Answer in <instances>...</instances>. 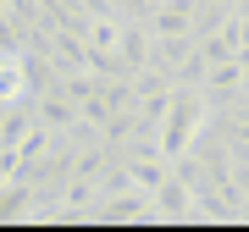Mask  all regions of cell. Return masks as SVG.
I'll use <instances>...</instances> for the list:
<instances>
[{
  "mask_svg": "<svg viewBox=\"0 0 249 232\" xmlns=\"http://www.w3.org/2000/svg\"><path fill=\"white\" fill-rule=\"evenodd\" d=\"M211 127V99L205 94H194L183 83L178 94H172V111H166V122H160V149H166V161L178 166L188 149H194V138Z\"/></svg>",
  "mask_w": 249,
  "mask_h": 232,
  "instance_id": "cell-1",
  "label": "cell"
},
{
  "mask_svg": "<svg viewBox=\"0 0 249 232\" xmlns=\"http://www.w3.org/2000/svg\"><path fill=\"white\" fill-rule=\"evenodd\" d=\"M144 194H150V188H144ZM144 194H127V188H122V194H111L106 205H100V221H150L155 205H150Z\"/></svg>",
  "mask_w": 249,
  "mask_h": 232,
  "instance_id": "cell-2",
  "label": "cell"
},
{
  "mask_svg": "<svg viewBox=\"0 0 249 232\" xmlns=\"http://www.w3.org/2000/svg\"><path fill=\"white\" fill-rule=\"evenodd\" d=\"M188 22H194V0H166L150 17V33L155 39H178V33H188Z\"/></svg>",
  "mask_w": 249,
  "mask_h": 232,
  "instance_id": "cell-3",
  "label": "cell"
}]
</instances>
